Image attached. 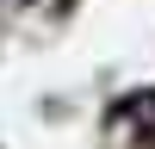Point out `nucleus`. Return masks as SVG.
<instances>
[{
  "instance_id": "nucleus-1",
  "label": "nucleus",
  "mask_w": 155,
  "mask_h": 149,
  "mask_svg": "<svg viewBox=\"0 0 155 149\" xmlns=\"http://www.w3.org/2000/svg\"><path fill=\"white\" fill-rule=\"evenodd\" d=\"M124 118H130L137 131L155 137V93H130V99H124Z\"/></svg>"
}]
</instances>
